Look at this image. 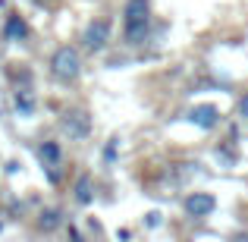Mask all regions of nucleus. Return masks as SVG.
<instances>
[{"instance_id": "f257e3e1", "label": "nucleus", "mask_w": 248, "mask_h": 242, "mask_svg": "<svg viewBox=\"0 0 248 242\" xmlns=\"http://www.w3.org/2000/svg\"><path fill=\"white\" fill-rule=\"evenodd\" d=\"M50 73H54V79L60 82H76L82 73V57L76 48H57L54 57H50Z\"/></svg>"}, {"instance_id": "f03ea898", "label": "nucleus", "mask_w": 248, "mask_h": 242, "mask_svg": "<svg viewBox=\"0 0 248 242\" xmlns=\"http://www.w3.org/2000/svg\"><path fill=\"white\" fill-rule=\"evenodd\" d=\"M148 6L151 0H129L123 16H126V41L129 44H139L148 32Z\"/></svg>"}, {"instance_id": "7ed1b4c3", "label": "nucleus", "mask_w": 248, "mask_h": 242, "mask_svg": "<svg viewBox=\"0 0 248 242\" xmlns=\"http://www.w3.org/2000/svg\"><path fill=\"white\" fill-rule=\"evenodd\" d=\"M60 126L73 142H82V139H88V132H91V116L85 113V110H66Z\"/></svg>"}, {"instance_id": "20e7f679", "label": "nucleus", "mask_w": 248, "mask_h": 242, "mask_svg": "<svg viewBox=\"0 0 248 242\" xmlns=\"http://www.w3.org/2000/svg\"><path fill=\"white\" fill-rule=\"evenodd\" d=\"M82 41H85V50H91V54L104 50L107 41H110V19H94V22L85 29Z\"/></svg>"}, {"instance_id": "39448f33", "label": "nucleus", "mask_w": 248, "mask_h": 242, "mask_svg": "<svg viewBox=\"0 0 248 242\" xmlns=\"http://www.w3.org/2000/svg\"><path fill=\"white\" fill-rule=\"evenodd\" d=\"M60 145H57V142H41V145H38V161L44 163V170H47L50 173V179H57V167H60Z\"/></svg>"}, {"instance_id": "423d86ee", "label": "nucleus", "mask_w": 248, "mask_h": 242, "mask_svg": "<svg viewBox=\"0 0 248 242\" xmlns=\"http://www.w3.org/2000/svg\"><path fill=\"white\" fill-rule=\"evenodd\" d=\"M214 208H217V198H214V195H207V192H192L186 198V211L192 214V217H207Z\"/></svg>"}, {"instance_id": "0eeeda50", "label": "nucleus", "mask_w": 248, "mask_h": 242, "mask_svg": "<svg viewBox=\"0 0 248 242\" xmlns=\"http://www.w3.org/2000/svg\"><path fill=\"white\" fill-rule=\"evenodd\" d=\"M188 120H192L195 126H201V129H214V126H217V120H220V113H217L214 104H198V107L188 110Z\"/></svg>"}, {"instance_id": "6e6552de", "label": "nucleus", "mask_w": 248, "mask_h": 242, "mask_svg": "<svg viewBox=\"0 0 248 242\" xmlns=\"http://www.w3.org/2000/svg\"><path fill=\"white\" fill-rule=\"evenodd\" d=\"M38 226H41L44 233L57 230V226H60V211H57V208H47V211H41V220H38Z\"/></svg>"}, {"instance_id": "1a4fd4ad", "label": "nucleus", "mask_w": 248, "mask_h": 242, "mask_svg": "<svg viewBox=\"0 0 248 242\" xmlns=\"http://www.w3.org/2000/svg\"><path fill=\"white\" fill-rule=\"evenodd\" d=\"M25 35H29L25 22L19 16H10V22H6V38H25Z\"/></svg>"}, {"instance_id": "9d476101", "label": "nucleus", "mask_w": 248, "mask_h": 242, "mask_svg": "<svg viewBox=\"0 0 248 242\" xmlns=\"http://www.w3.org/2000/svg\"><path fill=\"white\" fill-rule=\"evenodd\" d=\"M76 201H79V205H88L91 201V179L88 176H82V179L76 182Z\"/></svg>"}, {"instance_id": "9b49d317", "label": "nucleus", "mask_w": 248, "mask_h": 242, "mask_svg": "<svg viewBox=\"0 0 248 242\" xmlns=\"http://www.w3.org/2000/svg\"><path fill=\"white\" fill-rule=\"evenodd\" d=\"M16 104H19V110H22V113H29V110L35 107V97H31L29 91H19V95H16Z\"/></svg>"}, {"instance_id": "f8f14e48", "label": "nucleus", "mask_w": 248, "mask_h": 242, "mask_svg": "<svg viewBox=\"0 0 248 242\" xmlns=\"http://www.w3.org/2000/svg\"><path fill=\"white\" fill-rule=\"evenodd\" d=\"M239 113H242V116H245V120H248V95L242 97V104H239Z\"/></svg>"}, {"instance_id": "ddd939ff", "label": "nucleus", "mask_w": 248, "mask_h": 242, "mask_svg": "<svg viewBox=\"0 0 248 242\" xmlns=\"http://www.w3.org/2000/svg\"><path fill=\"white\" fill-rule=\"evenodd\" d=\"M160 224V214H148V226H157Z\"/></svg>"}]
</instances>
